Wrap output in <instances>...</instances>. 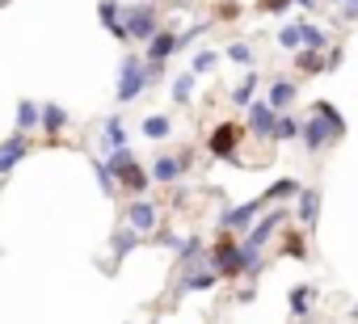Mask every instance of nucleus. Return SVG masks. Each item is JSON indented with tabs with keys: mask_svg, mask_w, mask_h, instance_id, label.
<instances>
[{
	"mask_svg": "<svg viewBox=\"0 0 358 324\" xmlns=\"http://www.w3.org/2000/svg\"><path fill=\"white\" fill-rule=\"evenodd\" d=\"M220 282H224V278H220V270H215L211 261H207V265L199 261V265H190V270L182 274V282H177V295H199V290H215Z\"/></svg>",
	"mask_w": 358,
	"mask_h": 324,
	"instance_id": "9",
	"label": "nucleus"
},
{
	"mask_svg": "<svg viewBox=\"0 0 358 324\" xmlns=\"http://www.w3.org/2000/svg\"><path fill=\"white\" fill-rule=\"evenodd\" d=\"M295 97H299V84L295 80H287V76H270V89H266V101L282 114V110H291L295 105Z\"/></svg>",
	"mask_w": 358,
	"mask_h": 324,
	"instance_id": "16",
	"label": "nucleus"
},
{
	"mask_svg": "<svg viewBox=\"0 0 358 324\" xmlns=\"http://www.w3.org/2000/svg\"><path fill=\"white\" fill-rule=\"evenodd\" d=\"M253 295H257V286H253V278H249V282H245V286H241V295H236V299H241V303H249V299H253Z\"/></svg>",
	"mask_w": 358,
	"mask_h": 324,
	"instance_id": "41",
	"label": "nucleus"
},
{
	"mask_svg": "<svg viewBox=\"0 0 358 324\" xmlns=\"http://www.w3.org/2000/svg\"><path fill=\"white\" fill-rule=\"evenodd\" d=\"M139 244H143V236H139L135 228H127V223H122V228L114 232V240H110V253H114V261H122V257H127L131 249H139Z\"/></svg>",
	"mask_w": 358,
	"mask_h": 324,
	"instance_id": "27",
	"label": "nucleus"
},
{
	"mask_svg": "<svg viewBox=\"0 0 358 324\" xmlns=\"http://www.w3.org/2000/svg\"><path fill=\"white\" fill-rule=\"evenodd\" d=\"M156 240H160L164 249H173V253H177V249H182V236H177V232H160Z\"/></svg>",
	"mask_w": 358,
	"mask_h": 324,
	"instance_id": "40",
	"label": "nucleus"
},
{
	"mask_svg": "<svg viewBox=\"0 0 358 324\" xmlns=\"http://www.w3.org/2000/svg\"><path fill=\"white\" fill-rule=\"evenodd\" d=\"M122 211H127V228H135L139 236H152V232L160 228V207H156L152 198H143V194L131 198Z\"/></svg>",
	"mask_w": 358,
	"mask_h": 324,
	"instance_id": "7",
	"label": "nucleus"
},
{
	"mask_svg": "<svg viewBox=\"0 0 358 324\" xmlns=\"http://www.w3.org/2000/svg\"><path fill=\"white\" fill-rule=\"evenodd\" d=\"M241 13H245L241 0H220V5H215V22H236Z\"/></svg>",
	"mask_w": 358,
	"mask_h": 324,
	"instance_id": "34",
	"label": "nucleus"
},
{
	"mask_svg": "<svg viewBox=\"0 0 358 324\" xmlns=\"http://www.w3.org/2000/svg\"><path fill=\"white\" fill-rule=\"evenodd\" d=\"M106 165H110V173L118 177V190H127L131 198H139V194H148V186H152V173L135 160V152H131V143L127 147H114V152H106Z\"/></svg>",
	"mask_w": 358,
	"mask_h": 324,
	"instance_id": "2",
	"label": "nucleus"
},
{
	"mask_svg": "<svg viewBox=\"0 0 358 324\" xmlns=\"http://www.w3.org/2000/svg\"><path fill=\"white\" fill-rule=\"evenodd\" d=\"M97 17H101V26H106L118 43H131V38H127V26H122V5H118V0H101V5H97Z\"/></svg>",
	"mask_w": 358,
	"mask_h": 324,
	"instance_id": "19",
	"label": "nucleus"
},
{
	"mask_svg": "<svg viewBox=\"0 0 358 324\" xmlns=\"http://www.w3.org/2000/svg\"><path fill=\"white\" fill-rule=\"evenodd\" d=\"M274 143H291V139H299V118L291 114V110H282L278 114V122H274V135H270Z\"/></svg>",
	"mask_w": 358,
	"mask_h": 324,
	"instance_id": "29",
	"label": "nucleus"
},
{
	"mask_svg": "<svg viewBox=\"0 0 358 324\" xmlns=\"http://www.w3.org/2000/svg\"><path fill=\"white\" fill-rule=\"evenodd\" d=\"M236 249H241V236H236V232H220V240L207 249V261H211L215 270H224V265L236 257Z\"/></svg>",
	"mask_w": 358,
	"mask_h": 324,
	"instance_id": "18",
	"label": "nucleus"
},
{
	"mask_svg": "<svg viewBox=\"0 0 358 324\" xmlns=\"http://www.w3.org/2000/svg\"><path fill=\"white\" fill-rule=\"evenodd\" d=\"M199 261H207V244H203V236L182 240V249H177V270H190V265H199Z\"/></svg>",
	"mask_w": 358,
	"mask_h": 324,
	"instance_id": "24",
	"label": "nucleus"
},
{
	"mask_svg": "<svg viewBox=\"0 0 358 324\" xmlns=\"http://www.w3.org/2000/svg\"><path fill=\"white\" fill-rule=\"evenodd\" d=\"M337 22H345V26L358 22V0H345V5H337Z\"/></svg>",
	"mask_w": 358,
	"mask_h": 324,
	"instance_id": "38",
	"label": "nucleus"
},
{
	"mask_svg": "<svg viewBox=\"0 0 358 324\" xmlns=\"http://www.w3.org/2000/svg\"><path fill=\"white\" fill-rule=\"evenodd\" d=\"M215 64H220L215 51H194V68H190V72H194V76H199V72L207 76V72H215Z\"/></svg>",
	"mask_w": 358,
	"mask_h": 324,
	"instance_id": "35",
	"label": "nucleus"
},
{
	"mask_svg": "<svg viewBox=\"0 0 358 324\" xmlns=\"http://www.w3.org/2000/svg\"><path fill=\"white\" fill-rule=\"evenodd\" d=\"M295 219L303 223V232H316V219H320V190L316 186H303L299 194H295Z\"/></svg>",
	"mask_w": 358,
	"mask_h": 324,
	"instance_id": "13",
	"label": "nucleus"
},
{
	"mask_svg": "<svg viewBox=\"0 0 358 324\" xmlns=\"http://www.w3.org/2000/svg\"><path fill=\"white\" fill-rule=\"evenodd\" d=\"M30 156V135H22V131H13L5 143H0V177H9L22 160Z\"/></svg>",
	"mask_w": 358,
	"mask_h": 324,
	"instance_id": "11",
	"label": "nucleus"
},
{
	"mask_svg": "<svg viewBox=\"0 0 358 324\" xmlns=\"http://www.w3.org/2000/svg\"><path fill=\"white\" fill-rule=\"evenodd\" d=\"M194 80H199L194 72H182V76H173V84H169V97H173V105H182V110H186V105L194 101Z\"/></svg>",
	"mask_w": 358,
	"mask_h": 324,
	"instance_id": "25",
	"label": "nucleus"
},
{
	"mask_svg": "<svg viewBox=\"0 0 358 324\" xmlns=\"http://www.w3.org/2000/svg\"><path fill=\"white\" fill-rule=\"evenodd\" d=\"M139 135L152 139V143H164V139L173 135V118H169V114H148V118L139 122Z\"/></svg>",
	"mask_w": 358,
	"mask_h": 324,
	"instance_id": "22",
	"label": "nucleus"
},
{
	"mask_svg": "<svg viewBox=\"0 0 358 324\" xmlns=\"http://www.w3.org/2000/svg\"><path fill=\"white\" fill-rule=\"evenodd\" d=\"M299 43H303V51H329L333 47L329 30L316 26V22H308V17H299Z\"/></svg>",
	"mask_w": 358,
	"mask_h": 324,
	"instance_id": "20",
	"label": "nucleus"
},
{
	"mask_svg": "<svg viewBox=\"0 0 358 324\" xmlns=\"http://www.w3.org/2000/svg\"><path fill=\"white\" fill-rule=\"evenodd\" d=\"M257 89H262V72H253V68H249V72L241 76V84L232 89V105H236V110H245V105L257 97Z\"/></svg>",
	"mask_w": 358,
	"mask_h": 324,
	"instance_id": "23",
	"label": "nucleus"
},
{
	"mask_svg": "<svg viewBox=\"0 0 358 324\" xmlns=\"http://www.w3.org/2000/svg\"><path fill=\"white\" fill-rule=\"evenodd\" d=\"M274 122H278V110L270 101H249L245 105V131L257 139V143H274Z\"/></svg>",
	"mask_w": 358,
	"mask_h": 324,
	"instance_id": "6",
	"label": "nucleus"
},
{
	"mask_svg": "<svg viewBox=\"0 0 358 324\" xmlns=\"http://www.w3.org/2000/svg\"><path fill=\"white\" fill-rule=\"evenodd\" d=\"M262 198H253V202H241V207H228L224 215H220V232H236V236H245L257 219H262Z\"/></svg>",
	"mask_w": 358,
	"mask_h": 324,
	"instance_id": "8",
	"label": "nucleus"
},
{
	"mask_svg": "<svg viewBox=\"0 0 358 324\" xmlns=\"http://www.w3.org/2000/svg\"><path fill=\"white\" fill-rule=\"evenodd\" d=\"M295 72L303 76V80H312V76H324L329 68H324V51H295Z\"/></svg>",
	"mask_w": 358,
	"mask_h": 324,
	"instance_id": "21",
	"label": "nucleus"
},
{
	"mask_svg": "<svg viewBox=\"0 0 358 324\" xmlns=\"http://www.w3.org/2000/svg\"><path fill=\"white\" fill-rule=\"evenodd\" d=\"M182 47H177V30H156L143 47V59L148 64H169V55H177Z\"/></svg>",
	"mask_w": 358,
	"mask_h": 324,
	"instance_id": "15",
	"label": "nucleus"
},
{
	"mask_svg": "<svg viewBox=\"0 0 358 324\" xmlns=\"http://www.w3.org/2000/svg\"><path fill=\"white\" fill-rule=\"evenodd\" d=\"M324 5H345V0H324Z\"/></svg>",
	"mask_w": 358,
	"mask_h": 324,
	"instance_id": "43",
	"label": "nucleus"
},
{
	"mask_svg": "<svg viewBox=\"0 0 358 324\" xmlns=\"http://www.w3.org/2000/svg\"><path fill=\"white\" fill-rule=\"evenodd\" d=\"M38 122H43V105H34L30 97H22V101H17V131H22V135H34Z\"/></svg>",
	"mask_w": 358,
	"mask_h": 324,
	"instance_id": "26",
	"label": "nucleus"
},
{
	"mask_svg": "<svg viewBox=\"0 0 358 324\" xmlns=\"http://www.w3.org/2000/svg\"><path fill=\"white\" fill-rule=\"evenodd\" d=\"M72 122V114L64 110V105H55V101H47L43 105V122H38V131H43V139H47V147H59V135H64V126Z\"/></svg>",
	"mask_w": 358,
	"mask_h": 324,
	"instance_id": "12",
	"label": "nucleus"
},
{
	"mask_svg": "<svg viewBox=\"0 0 358 324\" xmlns=\"http://www.w3.org/2000/svg\"><path fill=\"white\" fill-rule=\"evenodd\" d=\"M295 9H303V13H316V9H320V0H295Z\"/></svg>",
	"mask_w": 358,
	"mask_h": 324,
	"instance_id": "42",
	"label": "nucleus"
},
{
	"mask_svg": "<svg viewBox=\"0 0 358 324\" xmlns=\"http://www.w3.org/2000/svg\"><path fill=\"white\" fill-rule=\"evenodd\" d=\"M164 68H169V64H148L143 55H122V64H118V84H114L118 105H131L148 84H156V80L164 76Z\"/></svg>",
	"mask_w": 358,
	"mask_h": 324,
	"instance_id": "1",
	"label": "nucleus"
},
{
	"mask_svg": "<svg viewBox=\"0 0 358 324\" xmlns=\"http://www.w3.org/2000/svg\"><path fill=\"white\" fill-rule=\"evenodd\" d=\"M131 139H127V122H122V114H106L101 118V152H114V147H127Z\"/></svg>",
	"mask_w": 358,
	"mask_h": 324,
	"instance_id": "17",
	"label": "nucleus"
},
{
	"mask_svg": "<svg viewBox=\"0 0 358 324\" xmlns=\"http://www.w3.org/2000/svg\"><path fill=\"white\" fill-rule=\"evenodd\" d=\"M93 173H97V186H101L110 198H118V177L110 173V165H106V160H93Z\"/></svg>",
	"mask_w": 358,
	"mask_h": 324,
	"instance_id": "32",
	"label": "nucleus"
},
{
	"mask_svg": "<svg viewBox=\"0 0 358 324\" xmlns=\"http://www.w3.org/2000/svg\"><path fill=\"white\" fill-rule=\"evenodd\" d=\"M148 173H152V182H156V186H177V182L186 177V160H182V156L160 152L152 165H148Z\"/></svg>",
	"mask_w": 358,
	"mask_h": 324,
	"instance_id": "10",
	"label": "nucleus"
},
{
	"mask_svg": "<svg viewBox=\"0 0 358 324\" xmlns=\"http://www.w3.org/2000/svg\"><path fill=\"white\" fill-rule=\"evenodd\" d=\"M122 26H127V38H131V43H148V38L160 30V5H152V0L127 5V9H122Z\"/></svg>",
	"mask_w": 358,
	"mask_h": 324,
	"instance_id": "4",
	"label": "nucleus"
},
{
	"mask_svg": "<svg viewBox=\"0 0 358 324\" xmlns=\"http://www.w3.org/2000/svg\"><path fill=\"white\" fill-rule=\"evenodd\" d=\"M282 253H287V257H299V261H308V244H303V236H299V232H291V236L282 240Z\"/></svg>",
	"mask_w": 358,
	"mask_h": 324,
	"instance_id": "36",
	"label": "nucleus"
},
{
	"mask_svg": "<svg viewBox=\"0 0 358 324\" xmlns=\"http://www.w3.org/2000/svg\"><path fill=\"white\" fill-rule=\"evenodd\" d=\"M253 55H257V51H253L249 43H228V47H224V59H232L236 68H253Z\"/></svg>",
	"mask_w": 358,
	"mask_h": 324,
	"instance_id": "31",
	"label": "nucleus"
},
{
	"mask_svg": "<svg viewBox=\"0 0 358 324\" xmlns=\"http://www.w3.org/2000/svg\"><path fill=\"white\" fill-rule=\"evenodd\" d=\"M312 114H320V118H324L341 139H345V118H341V110H337L333 101H312Z\"/></svg>",
	"mask_w": 358,
	"mask_h": 324,
	"instance_id": "30",
	"label": "nucleus"
},
{
	"mask_svg": "<svg viewBox=\"0 0 358 324\" xmlns=\"http://www.w3.org/2000/svg\"><path fill=\"white\" fill-rule=\"evenodd\" d=\"M316 286L312 282H295L291 290H287V311H291V320H312V307H316Z\"/></svg>",
	"mask_w": 358,
	"mask_h": 324,
	"instance_id": "14",
	"label": "nucleus"
},
{
	"mask_svg": "<svg viewBox=\"0 0 358 324\" xmlns=\"http://www.w3.org/2000/svg\"><path fill=\"white\" fill-rule=\"evenodd\" d=\"M341 59H345V47H337V43H333V47L324 51V68H329V72H337V68H341Z\"/></svg>",
	"mask_w": 358,
	"mask_h": 324,
	"instance_id": "39",
	"label": "nucleus"
},
{
	"mask_svg": "<svg viewBox=\"0 0 358 324\" xmlns=\"http://www.w3.org/2000/svg\"><path fill=\"white\" fill-rule=\"evenodd\" d=\"M278 47H282V51H291V55L303 47V43H299V17H295V22H287V26L278 30Z\"/></svg>",
	"mask_w": 358,
	"mask_h": 324,
	"instance_id": "33",
	"label": "nucleus"
},
{
	"mask_svg": "<svg viewBox=\"0 0 358 324\" xmlns=\"http://www.w3.org/2000/svg\"><path fill=\"white\" fill-rule=\"evenodd\" d=\"M287 9H295V0H257V13H287Z\"/></svg>",
	"mask_w": 358,
	"mask_h": 324,
	"instance_id": "37",
	"label": "nucleus"
},
{
	"mask_svg": "<svg viewBox=\"0 0 358 324\" xmlns=\"http://www.w3.org/2000/svg\"><path fill=\"white\" fill-rule=\"evenodd\" d=\"M303 190V182H295V177H282V182H274L266 194H262V202H270V207H278V202H287V198H295Z\"/></svg>",
	"mask_w": 358,
	"mask_h": 324,
	"instance_id": "28",
	"label": "nucleus"
},
{
	"mask_svg": "<svg viewBox=\"0 0 358 324\" xmlns=\"http://www.w3.org/2000/svg\"><path fill=\"white\" fill-rule=\"evenodd\" d=\"M341 135L320 118V114H308V118H299V143H303V152L308 156H320V152H329L333 143H337Z\"/></svg>",
	"mask_w": 358,
	"mask_h": 324,
	"instance_id": "5",
	"label": "nucleus"
},
{
	"mask_svg": "<svg viewBox=\"0 0 358 324\" xmlns=\"http://www.w3.org/2000/svg\"><path fill=\"white\" fill-rule=\"evenodd\" d=\"M249 131L236 122V118H228V122H220L211 135H207V156L211 160H224V165H241V139H245Z\"/></svg>",
	"mask_w": 358,
	"mask_h": 324,
	"instance_id": "3",
	"label": "nucleus"
}]
</instances>
